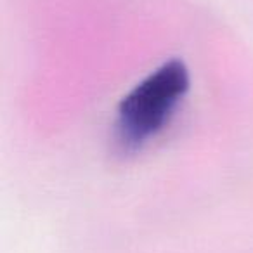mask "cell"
Instances as JSON below:
<instances>
[{
	"label": "cell",
	"mask_w": 253,
	"mask_h": 253,
	"mask_svg": "<svg viewBox=\"0 0 253 253\" xmlns=\"http://www.w3.org/2000/svg\"><path fill=\"white\" fill-rule=\"evenodd\" d=\"M191 87L189 70L179 59L160 64L116 108L113 141L122 153L141 151L155 141L177 115Z\"/></svg>",
	"instance_id": "cell-1"
}]
</instances>
